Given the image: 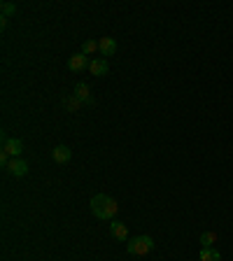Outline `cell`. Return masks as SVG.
I'll list each match as a JSON object with an SVG mask.
<instances>
[{
    "label": "cell",
    "instance_id": "cell-13",
    "mask_svg": "<svg viewBox=\"0 0 233 261\" xmlns=\"http://www.w3.org/2000/svg\"><path fill=\"white\" fill-rule=\"evenodd\" d=\"M63 105H65V110H68V112H77V110L82 108V100L77 98V96H75V93H70V96H68V98L63 100Z\"/></svg>",
    "mask_w": 233,
    "mask_h": 261
},
{
    "label": "cell",
    "instance_id": "cell-10",
    "mask_svg": "<svg viewBox=\"0 0 233 261\" xmlns=\"http://www.w3.org/2000/svg\"><path fill=\"white\" fill-rule=\"evenodd\" d=\"M98 52L103 56H112L116 52V40L115 37H100L98 40Z\"/></svg>",
    "mask_w": 233,
    "mask_h": 261
},
{
    "label": "cell",
    "instance_id": "cell-3",
    "mask_svg": "<svg viewBox=\"0 0 233 261\" xmlns=\"http://www.w3.org/2000/svg\"><path fill=\"white\" fill-rule=\"evenodd\" d=\"M89 65H91L89 56L82 54V52H77V54H72L70 58H68V68H70L72 72H84Z\"/></svg>",
    "mask_w": 233,
    "mask_h": 261
},
{
    "label": "cell",
    "instance_id": "cell-15",
    "mask_svg": "<svg viewBox=\"0 0 233 261\" xmlns=\"http://www.w3.org/2000/svg\"><path fill=\"white\" fill-rule=\"evenodd\" d=\"M0 9H2V17H12V14H17V5L14 2H2L0 5Z\"/></svg>",
    "mask_w": 233,
    "mask_h": 261
},
{
    "label": "cell",
    "instance_id": "cell-11",
    "mask_svg": "<svg viewBox=\"0 0 233 261\" xmlns=\"http://www.w3.org/2000/svg\"><path fill=\"white\" fill-rule=\"evenodd\" d=\"M201 261H222V254L215 247H201Z\"/></svg>",
    "mask_w": 233,
    "mask_h": 261
},
{
    "label": "cell",
    "instance_id": "cell-6",
    "mask_svg": "<svg viewBox=\"0 0 233 261\" xmlns=\"http://www.w3.org/2000/svg\"><path fill=\"white\" fill-rule=\"evenodd\" d=\"M7 171L14 175V177H26L28 175V163L24 159H12L7 166Z\"/></svg>",
    "mask_w": 233,
    "mask_h": 261
},
{
    "label": "cell",
    "instance_id": "cell-16",
    "mask_svg": "<svg viewBox=\"0 0 233 261\" xmlns=\"http://www.w3.org/2000/svg\"><path fill=\"white\" fill-rule=\"evenodd\" d=\"M0 28H2V30L7 28V17H0Z\"/></svg>",
    "mask_w": 233,
    "mask_h": 261
},
{
    "label": "cell",
    "instance_id": "cell-4",
    "mask_svg": "<svg viewBox=\"0 0 233 261\" xmlns=\"http://www.w3.org/2000/svg\"><path fill=\"white\" fill-rule=\"evenodd\" d=\"M2 152H7L12 159H21V154H24V143H21L19 138H7V140L2 143Z\"/></svg>",
    "mask_w": 233,
    "mask_h": 261
},
{
    "label": "cell",
    "instance_id": "cell-1",
    "mask_svg": "<svg viewBox=\"0 0 233 261\" xmlns=\"http://www.w3.org/2000/svg\"><path fill=\"white\" fill-rule=\"evenodd\" d=\"M91 212L93 217H98V219H115V215L119 212V205H116V201L108 194H96V196L91 198Z\"/></svg>",
    "mask_w": 233,
    "mask_h": 261
},
{
    "label": "cell",
    "instance_id": "cell-2",
    "mask_svg": "<svg viewBox=\"0 0 233 261\" xmlns=\"http://www.w3.org/2000/svg\"><path fill=\"white\" fill-rule=\"evenodd\" d=\"M154 250V238L152 235H135L126 240V252L133 254V257H145Z\"/></svg>",
    "mask_w": 233,
    "mask_h": 261
},
{
    "label": "cell",
    "instance_id": "cell-8",
    "mask_svg": "<svg viewBox=\"0 0 233 261\" xmlns=\"http://www.w3.org/2000/svg\"><path fill=\"white\" fill-rule=\"evenodd\" d=\"M72 93H75L82 103H89V105L93 103V98H91V89H89V84H87V82H77V84H75V89H72Z\"/></svg>",
    "mask_w": 233,
    "mask_h": 261
},
{
    "label": "cell",
    "instance_id": "cell-14",
    "mask_svg": "<svg viewBox=\"0 0 233 261\" xmlns=\"http://www.w3.org/2000/svg\"><path fill=\"white\" fill-rule=\"evenodd\" d=\"M93 52H98V42H96V40H84V42H82V54L91 56Z\"/></svg>",
    "mask_w": 233,
    "mask_h": 261
},
{
    "label": "cell",
    "instance_id": "cell-7",
    "mask_svg": "<svg viewBox=\"0 0 233 261\" xmlns=\"http://www.w3.org/2000/svg\"><path fill=\"white\" fill-rule=\"evenodd\" d=\"M89 70H91V75H96V77H105L108 75V70H110V65H108V58H93L91 61V65H89Z\"/></svg>",
    "mask_w": 233,
    "mask_h": 261
},
{
    "label": "cell",
    "instance_id": "cell-12",
    "mask_svg": "<svg viewBox=\"0 0 233 261\" xmlns=\"http://www.w3.org/2000/svg\"><path fill=\"white\" fill-rule=\"evenodd\" d=\"M217 238H219V235H217L215 231H203V233H201V247H215Z\"/></svg>",
    "mask_w": 233,
    "mask_h": 261
},
{
    "label": "cell",
    "instance_id": "cell-9",
    "mask_svg": "<svg viewBox=\"0 0 233 261\" xmlns=\"http://www.w3.org/2000/svg\"><path fill=\"white\" fill-rule=\"evenodd\" d=\"M110 231H112V235H115L116 240H128V226H126V222L112 219V224H110Z\"/></svg>",
    "mask_w": 233,
    "mask_h": 261
},
{
    "label": "cell",
    "instance_id": "cell-5",
    "mask_svg": "<svg viewBox=\"0 0 233 261\" xmlns=\"http://www.w3.org/2000/svg\"><path fill=\"white\" fill-rule=\"evenodd\" d=\"M52 159L63 166V163H68L72 159V149L68 147V145H56L54 149H52Z\"/></svg>",
    "mask_w": 233,
    "mask_h": 261
}]
</instances>
